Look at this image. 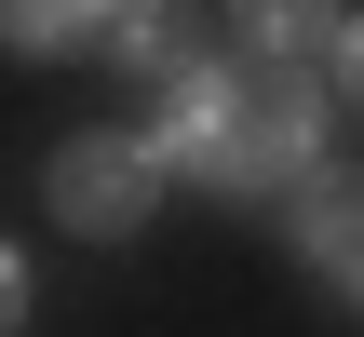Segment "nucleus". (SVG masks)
<instances>
[{
	"label": "nucleus",
	"mask_w": 364,
	"mask_h": 337,
	"mask_svg": "<svg viewBox=\"0 0 364 337\" xmlns=\"http://www.w3.org/2000/svg\"><path fill=\"white\" fill-rule=\"evenodd\" d=\"M27 324V270H14V243H0V337Z\"/></svg>",
	"instance_id": "nucleus-7"
},
{
	"label": "nucleus",
	"mask_w": 364,
	"mask_h": 337,
	"mask_svg": "<svg viewBox=\"0 0 364 337\" xmlns=\"http://www.w3.org/2000/svg\"><path fill=\"white\" fill-rule=\"evenodd\" d=\"M81 41H108V54L149 68V81H189V68H203V14H189V0H81Z\"/></svg>",
	"instance_id": "nucleus-4"
},
{
	"label": "nucleus",
	"mask_w": 364,
	"mask_h": 337,
	"mask_svg": "<svg viewBox=\"0 0 364 337\" xmlns=\"http://www.w3.org/2000/svg\"><path fill=\"white\" fill-rule=\"evenodd\" d=\"M68 27H81V0H0V41L14 54H54Z\"/></svg>",
	"instance_id": "nucleus-6"
},
{
	"label": "nucleus",
	"mask_w": 364,
	"mask_h": 337,
	"mask_svg": "<svg viewBox=\"0 0 364 337\" xmlns=\"http://www.w3.org/2000/svg\"><path fill=\"white\" fill-rule=\"evenodd\" d=\"M149 203H162V162H149V135H68V149H54V216H68V230L122 243Z\"/></svg>",
	"instance_id": "nucleus-2"
},
{
	"label": "nucleus",
	"mask_w": 364,
	"mask_h": 337,
	"mask_svg": "<svg viewBox=\"0 0 364 337\" xmlns=\"http://www.w3.org/2000/svg\"><path fill=\"white\" fill-rule=\"evenodd\" d=\"M311 135H324V108L297 81H270V68H189L162 135H149V162L203 176V189H284V176H311Z\"/></svg>",
	"instance_id": "nucleus-1"
},
{
	"label": "nucleus",
	"mask_w": 364,
	"mask_h": 337,
	"mask_svg": "<svg viewBox=\"0 0 364 337\" xmlns=\"http://www.w3.org/2000/svg\"><path fill=\"white\" fill-rule=\"evenodd\" d=\"M351 176H338V162H311V189H297V243H311V270H324V284H351Z\"/></svg>",
	"instance_id": "nucleus-5"
},
{
	"label": "nucleus",
	"mask_w": 364,
	"mask_h": 337,
	"mask_svg": "<svg viewBox=\"0 0 364 337\" xmlns=\"http://www.w3.org/2000/svg\"><path fill=\"white\" fill-rule=\"evenodd\" d=\"M230 14H243V41H257L243 68H270V81H297L311 108L338 95V68H351V14H338V0H230Z\"/></svg>",
	"instance_id": "nucleus-3"
}]
</instances>
